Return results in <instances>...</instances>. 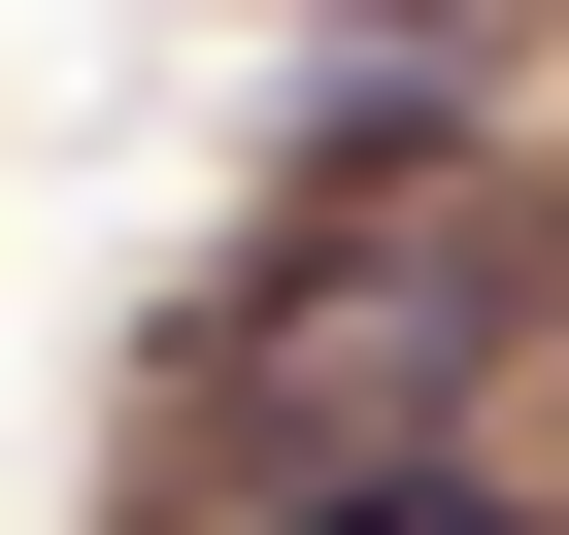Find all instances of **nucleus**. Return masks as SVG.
Returning a JSON list of instances; mask_svg holds the SVG:
<instances>
[{
  "label": "nucleus",
  "instance_id": "f257e3e1",
  "mask_svg": "<svg viewBox=\"0 0 569 535\" xmlns=\"http://www.w3.org/2000/svg\"><path fill=\"white\" fill-rule=\"evenodd\" d=\"M469 369H502V234H302V268L234 302V402H268L302 502H402Z\"/></svg>",
  "mask_w": 569,
  "mask_h": 535
},
{
  "label": "nucleus",
  "instance_id": "f03ea898",
  "mask_svg": "<svg viewBox=\"0 0 569 535\" xmlns=\"http://www.w3.org/2000/svg\"><path fill=\"white\" fill-rule=\"evenodd\" d=\"M268 535H536L502 468H402V502H268Z\"/></svg>",
  "mask_w": 569,
  "mask_h": 535
}]
</instances>
